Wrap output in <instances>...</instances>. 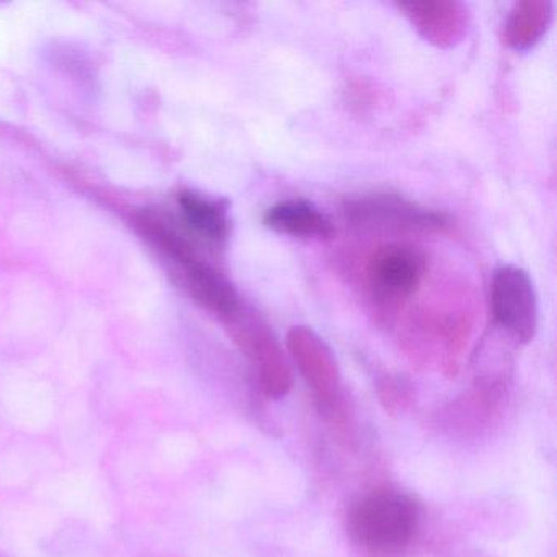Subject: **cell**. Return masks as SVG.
<instances>
[{
	"label": "cell",
	"mask_w": 557,
	"mask_h": 557,
	"mask_svg": "<svg viewBox=\"0 0 557 557\" xmlns=\"http://www.w3.org/2000/svg\"><path fill=\"white\" fill-rule=\"evenodd\" d=\"M177 201L184 223L191 233L203 237L213 246L226 244L231 234L230 208L226 201L191 190L182 191Z\"/></svg>",
	"instance_id": "30bf717a"
},
{
	"label": "cell",
	"mask_w": 557,
	"mask_h": 557,
	"mask_svg": "<svg viewBox=\"0 0 557 557\" xmlns=\"http://www.w3.org/2000/svg\"><path fill=\"white\" fill-rule=\"evenodd\" d=\"M240 342L256 367L263 393L275 399L286 396L293 384L292 368L272 331L250 318L240 327Z\"/></svg>",
	"instance_id": "52a82bcc"
},
{
	"label": "cell",
	"mask_w": 557,
	"mask_h": 557,
	"mask_svg": "<svg viewBox=\"0 0 557 557\" xmlns=\"http://www.w3.org/2000/svg\"><path fill=\"white\" fill-rule=\"evenodd\" d=\"M488 302L498 327L521 344L533 341L540 322V305L527 270L513 263L497 267L492 273Z\"/></svg>",
	"instance_id": "3957f363"
},
{
	"label": "cell",
	"mask_w": 557,
	"mask_h": 557,
	"mask_svg": "<svg viewBox=\"0 0 557 557\" xmlns=\"http://www.w3.org/2000/svg\"><path fill=\"white\" fill-rule=\"evenodd\" d=\"M263 224L269 230L298 239H331L335 226L331 218L312 201L283 200L270 207L263 214Z\"/></svg>",
	"instance_id": "9c48e42d"
},
{
	"label": "cell",
	"mask_w": 557,
	"mask_h": 557,
	"mask_svg": "<svg viewBox=\"0 0 557 557\" xmlns=\"http://www.w3.org/2000/svg\"><path fill=\"white\" fill-rule=\"evenodd\" d=\"M419 520V505L410 495L396 491L374 492L351 508L348 530L364 549L399 553L416 536Z\"/></svg>",
	"instance_id": "6da1fadb"
},
{
	"label": "cell",
	"mask_w": 557,
	"mask_h": 557,
	"mask_svg": "<svg viewBox=\"0 0 557 557\" xmlns=\"http://www.w3.org/2000/svg\"><path fill=\"white\" fill-rule=\"evenodd\" d=\"M426 273V257L410 244H387L368 260L367 282L374 298L406 301L419 289Z\"/></svg>",
	"instance_id": "277c9868"
},
{
	"label": "cell",
	"mask_w": 557,
	"mask_h": 557,
	"mask_svg": "<svg viewBox=\"0 0 557 557\" xmlns=\"http://www.w3.org/2000/svg\"><path fill=\"white\" fill-rule=\"evenodd\" d=\"M397 9L406 15L417 34L440 50H451L468 37L471 14L456 0H420L400 2Z\"/></svg>",
	"instance_id": "5b68a950"
},
{
	"label": "cell",
	"mask_w": 557,
	"mask_h": 557,
	"mask_svg": "<svg viewBox=\"0 0 557 557\" xmlns=\"http://www.w3.org/2000/svg\"><path fill=\"white\" fill-rule=\"evenodd\" d=\"M345 221L361 233L430 234L449 226L448 216L394 194H370L345 201Z\"/></svg>",
	"instance_id": "7a4b0ae2"
},
{
	"label": "cell",
	"mask_w": 557,
	"mask_h": 557,
	"mask_svg": "<svg viewBox=\"0 0 557 557\" xmlns=\"http://www.w3.org/2000/svg\"><path fill=\"white\" fill-rule=\"evenodd\" d=\"M185 286L195 301L221 318L234 319L240 312V298L233 283L210 263L198 259L182 263Z\"/></svg>",
	"instance_id": "ba28073f"
},
{
	"label": "cell",
	"mask_w": 557,
	"mask_h": 557,
	"mask_svg": "<svg viewBox=\"0 0 557 557\" xmlns=\"http://www.w3.org/2000/svg\"><path fill=\"white\" fill-rule=\"evenodd\" d=\"M286 344L312 393L322 404H331L341 384V371L332 348L308 325H295L288 332Z\"/></svg>",
	"instance_id": "8992f818"
},
{
	"label": "cell",
	"mask_w": 557,
	"mask_h": 557,
	"mask_svg": "<svg viewBox=\"0 0 557 557\" xmlns=\"http://www.w3.org/2000/svg\"><path fill=\"white\" fill-rule=\"evenodd\" d=\"M554 5L547 0L517 2L505 22V40L518 53L533 50L553 24Z\"/></svg>",
	"instance_id": "8fae6325"
}]
</instances>
